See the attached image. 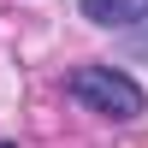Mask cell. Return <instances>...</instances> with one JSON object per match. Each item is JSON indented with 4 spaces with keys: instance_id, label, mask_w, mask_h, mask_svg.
Instances as JSON below:
<instances>
[{
    "instance_id": "3957f363",
    "label": "cell",
    "mask_w": 148,
    "mask_h": 148,
    "mask_svg": "<svg viewBox=\"0 0 148 148\" xmlns=\"http://www.w3.org/2000/svg\"><path fill=\"white\" fill-rule=\"evenodd\" d=\"M0 148H18V142H0Z\"/></svg>"
},
{
    "instance_id": "7a4b0ae2",
    "label": "cell",
    "mask_w": 148,
    "mask_h": 148,
    "mask_svg": "<svg viewBox=\"0 0 148 148\" xmlns=\"http://www.w3.org/2000/svg\"><path fill=\"white\" fill-rule=\"evenodd\" d=\"M83 18L101 24V30H136V24H148V0H83Z\"/></svg>"
},
{
    "instance_id": "6da1fadb",
    "label": "cell",
    "mask_w": 148,
    "mask_h": 148,
    "mask_svg": "<svg viewBox=\"0 0 148 148\" xmlns=\"http://www.w3.org/2000/svg\"><path fill=\"white\" fill-rule=\"evenodd\" d=\"M65 95L83 107V113H101V119H113V125H130V119H142V107H148L142 83L125 77V71H113V65H77L65 77Z\"/></svg>"
}]
</instances>
